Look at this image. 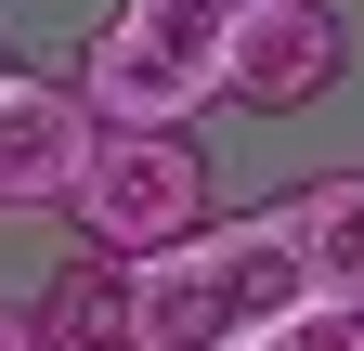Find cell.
Listing matches in <instances>:
<instances>
[{
  "label": "cell",
  "instance_id": "6da1fadb",
  "mask_svg": "<svg viewBox=\"0 0 364 351\" xmlns=\"http://www.w3.org/2000/svg\"><path fill=\"white\" fill-rule=\"evenodd\" d=\"M299 299H312V274L273 234V208L196 222L182 247L130 260V351H247V338H287Z\"/></svg>",
  "mask_w": 364,
  "mask_h": 351
},
{
  "label": "cell",
  "instance_id": "7a4b0ae2",
  "mask_svg": "<svg viewBox=\"0 0 364 351\" xmlns=\"http://www.w3.org/2000/svg\"><path fill=\"white\" fill-rule=\"evenodd\" d=\"M221 39H235V0H117L78 53V104L105 130H182L221 104Z\"/></svg>",
  "mask_w": 364,
  "mask_h": 351
},
{
  "label": "cell",
  "instance_id": "3957f363",
  "mask_svg": "<svg viewBox=\"0 0 364 351\" xmlns=\"http://www.w3.org/2000/svg\"><path fill=\"white\" fill-rule=\"evenodd\" d=\"M65 222L105 247V260H156L208 222V156H196V130H105L78 169V195H65Z\"/></svg>",
  "mask_w": 364,
  "mask_h": 351
},
{
  "label": "cell",
  "instance_id": "277c9868",
  "mask_svg": "<svg viewBox=\"0 0 364 351\" xmlns=\"http://www.w3.org/2000/svg\"><path fill=\"white\" fill-rule=\"evenodd\" d=\"M338 65H351L338 0H235V39H221V104H247V117H299V104L338 92Z\"/></svg>",
  "mask_w": 364,
  "mask_h": 351
},
{
  "label": "cell",
  "instance_id": "5b68a950",
  "mask_svg": "<svg viewBox=\"0 0 364 351\" xmlns=\"http://www.w3.org/2000/svg\"><path fill=\"white\" fill-rule=\"evenodd\" d=\"M105 117L78 104V78H0V208H65Z\"/></svg>",
  "mask_w": 364,
  "mask_h": 351
},
{
  "label": "cell",
  "instance_id": "8992f818",
  "mask_svg": "<svg viewBox=\"0 0 364 351\" xmlns=\"http://www.w3.org/2000/svg\"><path fill=\"white\" fill-rule=\"evenodd\" d=\"M273 234L299 247L312 299H351L364 313V169H312V183L273 195Z\"/></svg>",
  "mask_w": 364,
  "mask_h": 351
},
{
  "label": "cell",
  "instance_id": "52a82bcc",
  "mask_svg": "<svg viewBox=\"0 0 364 351\" xmlns=\"http://www.w3.org/2000/svg\"><path fill=\"white\" fill-rule=\"evenodd\" d=\"M26 325H39V351H130V260L78 247L65 274L26 299Z\"/></svg>",
  "mask_w": 364,
  "mask_h": 351
},
{
  "label": "cell",
  "instance_id": "ba28073f",
  "mask_svg": "<svg viewBox=\"0 0 364 351\" xmlns=\"http://www.w3.org/2000/svg\"><path fill=\"white\" fill-rule=\"evenodd\" d=\"M287 351H364V313H351V299H299Z\"/></svg>",
  "mask_w": 364,
  "mask_h": 351
},
{
  "label": "cell",
  "instance_id": "9c48e42d",
  "mask_svg": "<svg viewBox=\"0 0 364 351\" xmlns=\"http://www.w3.org/2000/svg\"><path fill=\"white\" fill-rule=\"evenodd\" d=\"M0 351H39V325H26V299H0Z\"/></svg>",
  "mask_w": 364,
  "mask_h": 351
},
{
  "label": "cell",
  "instance_id": "30bf717a",
  "mask_svg": "<svg viewBox=\"0 0 364 351\" xmlns=\"http://www.w3.org/2000/svg\"><path fill=\"white\" fill-rule=\"evenodd\" d=\"M247 351H287V338H247Z\"/></svg>",
  "mask_w": 364,
  "mask_h": 351
},
{
  "label": "cell",
  "instance_id": "8fae6325",
  "mask_svg": "<svg viewBox=\"0 0 364 351\" xmlns=\"http://www.w3.org/2000/svg\"><path fill=\"white\" fill-rule=\"evenodd\" d=\"M0 78H14V65H0Z\"/></svg>",
  "mask_w": 364,
  "mask_h": 351
}]
</instances>
